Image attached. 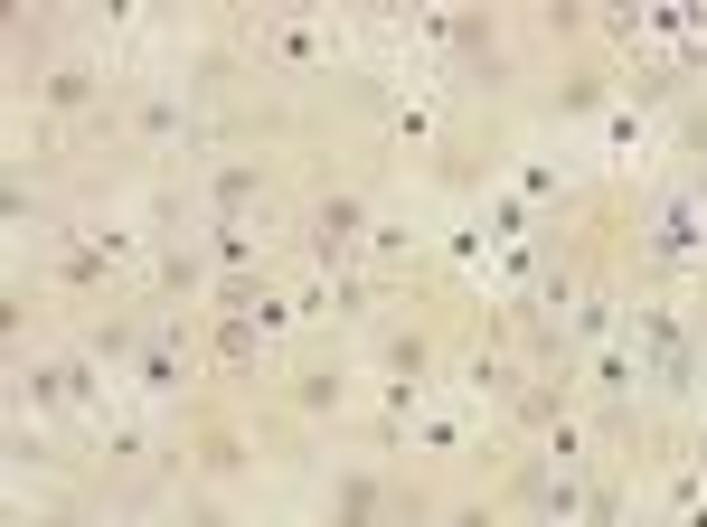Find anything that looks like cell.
Wrapping results in <instances>:
<instances>
[{"label": "cell", "instance_id": "1", "mask_svg": "<svg viewBox=\"0 0 707 527\" xmlns=\"http://www.w3.org/2000/svg\"><path fill=\"white\" fill-rule=\"evenodd\" d=\"M340 396H350V377H340V367H303V377H293V405H303V414L340 405Z\"/></svg>", "mask_w": 707, "mask_h": 527}, {"label": "cell", "instance_id": "2", "mask_svg": "<svg viewBox=\"0 0 707 527\" xmlns=\"http://www.w3.org/2000/svg\"><path fill=\"white\" fill-rule=\"evenodd\" d=\"M85 85H94L85 67H57V76H47V104H85Z\"/></svg>", "mask_w": 707, "mask_h": 527}, {"label": "cell", "instance_id": "3", "mask_svg": "<svg viewBox=\"0 0 707 527\" xmlns=\"http://www.w3.org/2000/svg\"><path fill=\"white\" fill-rule=\"evenodd\" d=\"M453 527H491V508H453Z\"/></svg>", "mask_w": 707, "mask_h": 527}]
</instances>
